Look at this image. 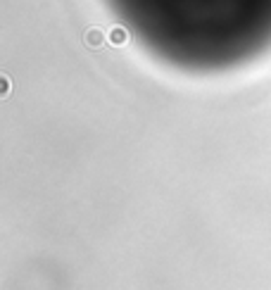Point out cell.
I'll return each instance as SVG.
<instances>
[{"label":"cell","instance_id":"2","mask_svg":"<svg viewBox=\"0 0 271 290\" xmlns=\"http://www.w3.org/2000/svg\"><path fill=\"white\" fill-rule=\"evenodd\" d=\"M110 41L117 43V45H121V43L129 41V36H126L124 29H112V31H110Z\"/></svg>","mask_w":271,"mask_h":290},{"label":"cell","instance_id":"1","mask_svg":"<svg viewBox=\"0 0 271 290\" xmlns=\"http://www.w3.org/2000/svg\"><path fill=\"white\" fill-rule=\"evenodd\" d=\"M84 43H86V48L90 50H100L105 45V31L103 29H86V34H84Z\"/></svg>","mask_w":271,"mask_h":290}]
</instances>
